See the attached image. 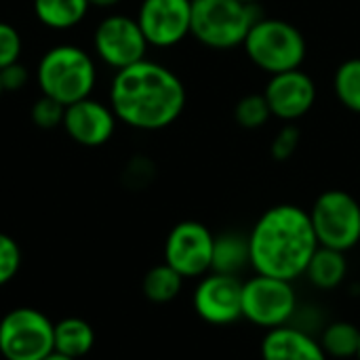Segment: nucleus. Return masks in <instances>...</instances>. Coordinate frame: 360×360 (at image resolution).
<instances>
[{
	"instance_id": "obj_1",
	"label": "nucleus",
	"mask_w": 360,
	"mask_h": 360,
	"mask_svg": "<svg viewBox=\"0 0 360 360\" xmlns=\"http://www.w3.org/2000/svg\"><path fill=\"white\" fill-rule=\"evenodd\" d=\"M188 93L181 78L165 63L141 59L114 72L108 103L118 122L135 131H162L179 120Z\"/></svg>"
},
{
	"instance_id": "obj_2",
	"label": "nucleus",
	"mask_w": 360,
	"mask_h": 360,
	"mask_svg": "<svg viewBox=\"0 0 360 360\" xmlns=\"http://www.w3.org/2000/svg\"><path fill=\"white\" fill-rule=\"evenodd\" d=\"M319 240L310 213L297 205H274L259 215L249 232L251 268L255 274L295 283L306 274Z\"/></svg>"
},
{
	"instance_id": "obj_3",
	"label": "nucleus",
	"mask_w": 360,
	"mask_h": 360,
	"mask_svg": "<svg viewBox=\"0 0 360 360\" xmlns=\"http://www.w3.org/2000/svg\"><path fill=\"white\" fill-rule=\"evenodd\" d=\"M36 84L40 95L68 108L93 95L97 84V63L93 55L78 44H55L38 59Z\"/></svg>"
},
{
	"instance_id": "obj_4",
	"label": "nucleus",
	"mask_w": 360,
	"mask_h": 360,
	"mask_svg": "<svg viewBox=\"0 0 360 360\" xmlns=\"http://www.w3.org/2000/svg\"><path fill=\"white\" fill-rule=\"evenodd\" d=\"M243 49L249 61L270 76L302 68L308 55L302 30L278 17H259L249 30Z\"/></svg>"
},
{
	"instance_id": "obj_5",
	"label": "nucleus",
	"mask_w": 360,
	"mask_h": 360,
	"mask_svg": "<svg viewBox=\"0 0 360 360\" xmlns=\"http://www.w3.org/2000/svg\"><path fill=\"white\" fill-rule=\"evenodd\" d=\"M255 4L240 0H192V27L202 46L213 51H230L243 46L249 30L259 19Z\"/></svg>"
},
{
	"instance_id": "obj_6",
	"label": "nucleus",
	"mask_w": 360,
	"mask_h": 360,
	"mask_svg": "<svg viewBox=\"0 0 360 360\" xmlns=\"http://www.w3.org/2000/svg\"><path fill=\"white\" fill-rule=\"evenodd\" d=\"M308 213L319 247L348 253L360 243V202L350 192L325 190Z\"/></svg>"
},
{
	"instance_id": "obj_7",
	"label": "nucleus",
	"mask_w": 360,
	"mask_h": 360,
	"mask_svg": "<svg viewBox=\"0 0 360 360\" xmlns=\"http://www.w3.org/2000/svg\"><path fill=\"white\" fill-rule=\"evenodd\" d=\"M55 323L34 308H15L0 321V354L4 360H44L55 352Z\"/></svg>"
},
{
	"instance_id": "obj_8",
	"label": "nucleus",
	"mask_w": 360,
	"mask_h": 360,
	"mask_svg": "<svg viewBox=\"0 0 360 360\" xmlns=\"http://www.w3.org/2000/svg\"><path fill=\"white\" fill-rule=\"evenodd\" d=\"M297 312L295 287L289 281L255 274L243 283V319L259 329L285 327Z\"/></svg>"
},
{
	"instance_id": "obj_9",
	"label": "nucleus",
	"mask_w": 360,
	"mask_h": 360,
	"mask_svg": "<svg viewBox=\"0 0 360 360\" xmlns=\"http://www.w3.org/2000/svg\"><path fill=\"white\" fill-rule=\"evenodd\" d=\"M148 40L135 17L124 13H112L103 17L93 32L95 57L114 72L129 68L148 55Z\"/></svg>"
},
{
	"instance_id": "obj_10",
	"label": "nucleus",
	"mask_w": 360,
	"mask_h": 360,
	"mask_svg": "<svg viewBox=\"0 0 360 360\" xmlns=\"http://www.w3.org/2000/svg\"><path fill=\"white\" fill-rule=\"evenodd\" d=\"M215 234L200 221L186 219L171 228L165 243V264L184 278H202L213 266Z\"/></svg>"
},
{
	"instance_id": "obj_11",
	"label": "nucleus",
	"mask_w": 360,
	"mask_h": 360,
	"mask_svg": "<svg viewBox=\"0 0 360 360\" xmlns=\"http://www.w3.org/2000/svg\"><path fill=\"white\" fill-rule=\"evenodd\" d=\"M135 19L150 46L171 49L190 36L192 0H141Z\"/></svg>"
},
{
	"instance_id": "obj_12",
	"label": "nucleus",
	"mask_w": 360,
	"mask_h": 360,
	"mask_svg": "<svg viewBox=\"0 0 360 360\" xmlns=\"http://www.w3.org/2000/svg\"><path fill=\"white\" fill-rule=\"evenodd\" d=\"M192 304L205 323L215 327L232 325L243 319V281L238 276L209 272L198 281Z\"/></svg>"
},
{
	"instance_id": "obj_13",
	"label": "nucleus",
	"mask_w": 360,
	"mask_h": 360,
	"mask_svg": "<svg viewBox=\"0 0 360 360\" xmlns=\"http://www.w3.org/2000/svg\"><path fill=\"white\" fill-rule=\"evenodd\" d=\"M316 82L302 68L270 76L264 97L270 105L272 118L295 122L304 118L316 103Z\"/></svg>"
},
{
	"instance_id": "obj_14",
	"label": "nucleus",
	"mask_w": 360,
	"mask_h": 360,
	"mask_svg": "<svg viewBox=\"0 0 360 360\" xmlns=\"http://www.w3.org/2000/svg\"><path fill=\"white\" fill-rule=\"evenodd\" d=\"M61 127L74 143L82 148H99L114 137L118 118L110 103L84 97L65 108Z\"/></svg>"
},
{
	"instance_id": "obj_15",
	"label": "nucleus",
	"mask_w": 360,
	"mask_h": 360,
	"mask_svg": "<svg viewBox=\"0 0 360 360\" xmlns=\"http://www.w3.org/2000/svg\"><path fill=\"white\" fill-rule=\"evenodd\" d=\"M259 352L262 360H329L319 340L291 325L266 331Z\"/></svg>"
},
{
	"instance_id": "obj_16",
	"label": "nucleus",
	"mask_w": 360,
	"mask_h": 360,
	"mask_svg": "<svg viewBox=\"0 0 360 360\" xmlns=\"http://www.w3.org/2000/svg\"><path fill=\"white\" fill-rule=\"evenodd\" d=\"M251 268V253H249V234L240 232H224L215 236L213 245V266L211 272L238 276Z\"/></svg>"
},
{
	"instance_id": "obj_17",
	"label": "nucleus",
	"mask_w": 360,
	"mask_h": 360,
	"mask_svg": "<svg viewBox=\"0 0 360 360\" xmlns=\"http://www.w3.org/2000/svg\"><path fill=\"white\" fill-rule=\"evenodd\" d=\"M32 11L44 27L65 32L84 21L91 4L89 0H32Z\"/></svg>"
},
{
	"instance_id": "obj_18",
	"label": "nucleus",
	"mask_w": 360,
	"mask_h": 360,
	"mask_svg": "<svg viewBox=\"0 0 360 360\" xmlns=\"http://www.w3.org/2000/svg\"><path fill=\"white\" fill-rule=\"evenodd\" d=\"M312 287L321 291H333L338 289L346 276H348V259L344 251H335L329 247H319L312 255L306 274H304Z\"/></svg>"
},
{
	"instance_id": "obj_19",
	"label": "nucleus",
	"mask_w": 360,
	"mask_h": 360,
	"mask_svg": "<svg viewBox=\"0 0 360 360\" xmlns=\"http://www.w3.org/2000/svg\"><path fill=\"white\" fill-rule=\"evenodd\" d=\"M53 340H55V352H61L70 359L78 360L93 350L95 333L86 321L70 316V319L55 323Z\"/></svg>"
},
{
	"instance_id": "obj_20",
	"label": "nucleus",
	"mask_w": 360,
	"mask_h": 360,
	"mask_svg": "<svg viewBox=\"0 0 360 360\" xmlns=\"http://www.w3.org/2000/svg\"><path fill=\"white\" fill-rule=\"evenodd\" d=\"M319 342L329 359H356L360 346V327L348 321L329 323Z\"/></svg>"
},
{
	"instance_id": "obj_21",
	"label": "nucleus",
	"mask_w": 360,
	"mask_h": 360,
	"mask_svg": "<svg viewBox=\"0 0 360 360\" xmlns=\"http://www.w3.org/2000/svg\"><path fill=\"white\" fill-rule=\"evenodd\" d=\"M184 281L186 278L177 270H173L169 264H160L148 270V274L143 276L141 289H143L146 300L154 304H169L181 293Z\"/></svg>"
},
{
	"instance_id": "obj_22",
	"label": "nucleus",
	"mask_w": 360,
	"mask_h": 360,
	"mask_svg": "<svg viewBox=\"0 0 360 360\" xmlns=\"http://www.w3.org/2000/svg\"><path fill=\"white\" fill-rule=\"evenodd\" d=\"M333 93L346 110L360 114V57L346 59L338 65L333 74Z\"/></svg>"
},
{
	"instance_id": "obj_23",
	"label": "nucleus",
	"mask_w": 360,
	"mask_h": 360,
	"mask_svg": "<svg viewBox=\"0 0 360 360\" xmlns=\"http://www.w3.org/2000/svg\"><path fill=\"white\" fill-rule=\"evenodd\" d=\"M270 118H272V112L264 93H249L240 97L234 105V120L243 129H249V131L262 129L268 124Z\"/></svg>"
},
{
	"instance_id": "obj_24",
	"label": "nucleus",
	"mask_w": 360,
	"mask_h": 360,
	"mask_svg": "<svg viewBox=\"0 0 360 360\" xmlns=\"http://www.w3.org/2000/svg\"><path fill=\"white\" fill-rule=\"evenodd\" d=\"M63 114H65V105H61L59 101L46 97V95H40L32 108H30V118L32 122L38 127V129H55V127H61L63 122Z\"/></svg>"
},
{
	"instance_id": "obj_25",
	"label": "nucleus",
	"mask_w": 360,
	"mask_h": 360,
	"mask_svg": "<svg viewBox=\"0 0 360 360\" xmlns=\"http://www.w3.org/2000/svg\"><path fill=\"white\" fill-rule=\"evenodd\" d=\"M302 141V133L295 127V122H285V127L276 133V137L270 143V154L274 160L285 162L289 158H293V154L297 152Z\"/></svg>"
},
{
	"instance_id": "obj_26",
	"label": "nucleus",
	"mask_w": 360,
	"mask_h": 360,
	"mask_svg": "<svg viewBox=\"0 0 360 360\" xmlns=\"http://www.w3.org/2000/svg\"><path fill=\"white\" fill-rule=\"evenodd\" d=\"M21 53L23 40L19 30L8 21H0V70L21 61Z\"/></svg>"
},
{
	"instance_id": "obj_27",
	"label": "nucleus",
	"mask_w": 360,
	"mask_h": 360,
	"mask_svg": "<svg viewBox=\"0 0 360 360\" xmlns=\"http://www.w3.org/2000/svg\"><path fill=\"white\" fill-rule=\"evenodd\" d=\"M21 268V251L15 238L0 232V287L11 283Z\"/></svg>"
},
{
	"instance_id": "obj_28",
	"label": "nucleus",
	"mask_w": 360,
	"mask_h": 360,
	"mask_svg": "<svg viewBox=\"0 0 360 360\" xmlns=\"http://www.w3.org/2000/svg\"><path fill=\"white\" fill-rule=\"evenodd\" d=\"M27 82H30V70L21 61L11 63V65H6V68L0 70V84H2V91L4 93L21 91V89L27 86Z\"/></svg>"
},
{
	"instance_id": "obj_29",
	"label": "nucleus",
	"mask_w": 360,
	"mask_h": 360,
	"mask_svg": "<svg viewBox=\"0 0 360 360\" xmlns=\"http://www.w3.org/2000/svg\"><path fill=\"white\" fill-rule=\"evenodd\" d=\"M122 0H89L91 8H101V11H110L114 6H118Z\"/></svg>"
},
{
	"instance_id": "obj_30",
	"label": "nucleus",
	"mask_w": 360,
	"mask_h": 360,
	"mask_svg": "<svg viewBox=\"0 0 360 360\" xmlns=\"http://www.w3.org/2000/svg\"><path fill=\"white\" fill-rule=\"evenodd\" d=\"M44 360H76V359H70V356H65V354H61V352H51V354H49Z\"/></svg>"
},
{
	"instance_id": "obj_31",
	"label": "nucleus",
	"mask_w": 360,
	"mask_h": 360,
	"mask_svg": "<svg viewBox=\"0 0 360 360\" xmlns=\"http://www.w3.org/2000/svg\"><path fill=\"white\" fill-rule=\"evenodd\" d=\"M240 2H245V4H255V6H257L262 0H240Z\"/></svg>"
},
{
	"instance_id": "obj_32",
	"label": "nucleus",
	"mask_w": 360,
	"mask_h": 360,
	"mask_svg": "<svg viewBox=\"0 0 360 360\" xmlns=\"http://www.w3.org/2000/svg\"><path fill=\"white\" fill-rule=\"evenodd\" d=\"M2 93H4V91H2V84H0V97H2Z\"/></svg>"
},
{
	"instance_id": "obj_33",
	"label": "nucleus",
	"mask_w": 360,
	"mask_h": 360,
	"mask_svg": "<svg viewBox=\"0 0 360 360\" xmlns=\"http://www.w3.org/2000/svg\"><path fill=\"white\" fill-rule=\"evenodd\" d=\"M356 359H359V360H360V346H359V356H356Z\"/></svg>"
}]
</instances>
